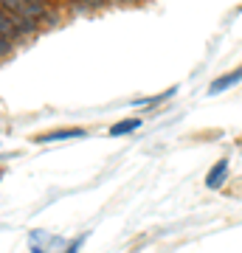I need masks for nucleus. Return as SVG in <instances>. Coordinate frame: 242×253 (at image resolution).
<instances>
[{"label":"nucleus","mask_w":242,"mask_h":253,"mask_svg":"<svg viewBox=\"0 0 242 253\" xmlns=\"http://www.w3.org/2000/svg\"><path fill=\"white\" fill-rule=\"evenodd\" d=\"M0 6L14 14V20H17V26H20V31H23V37H34L37 31H40V26H43V23L37 20L34 9L28 6L26 0H0Z\"/></svg>","instance_id":"f257e3e1"},{"label":"nucleus","mask_w":242,"mask_h":253,"mask_svg":"<svg viewBox=\"0 0 242 253\" xmlns=\"http://www.w3.org/2000/svg\"><path fill=\"white\" fill-rule=\"evenodd\" d=\"M0 34L6 37V40H11L14 45L26 40V37H23V31H20V26H17V20H14V14H11V11H6L3 6H0Z\"/></svg>","instance_id":"f03ea898"},{"label":"nucleus","mask_w":242,"mask_h":253,"mask_svg":"<svg viewBox=\"0 0 242 253\" xmlns=\"http://www.w3.org/2000/svg\"><path fill=\"white\" fill-rule=\"evenodd\" d=\"M240 82H242V65H240V68H234L231 73L217 76V79L208 84V96H220L223 90H228V87H234V84H240Z\"/></svg>","instance_id":"7ed1b4c3"},{"label":"nucleus","mask_w":242,"mask_h":253,"mask_svg":"<svg viewBox=\"0 0 242 253\" xmlns=\"http://www.w3.org/2000/svg\"><path fill=\"white\" fill-rule=\"evenodd\" d=\"M228 169H231L228 158H220V161L211 166V172L206 174V189H223V183L228 180Z\"/></svg>","instance_id":"20e7f679"},{"label":"nucleus","mask_w":242,"mask_h":253,"mask_svg":"<svg viewBox=\"0 0 242 253\" xmlns=\"http://www.w3.org/2000/svg\"><path fill=\"white\" fill-rule=\"evenodd\" d=\"M88 129L82 126H68V129H56V132H45V135H37V144H54V141H68V138H85Z\"/></svg>","instance_id":"39448f33"},{"label":"nucleus","mask_w":242,"mask_h":253,"mask_svg":"<svg viewBox=\"0 0 242 253\" xmlns=\"http://www.w3.org/2000/svg\"><path fill=\"white\" fill-rule=\"evenodd\" d=\"M141 126V118H124V121H118V124H113L107 129L110 138H121V135H130V132H135Z\"/></svg>","instance_id":"423d86ee"},{"label":"nucleus","mask_w":242,"mask_h":253,"mask_svg":"<svg viewBox=\"0 0 242 253\" xmlns=\"http://www.w3.org/2000/svg\"><path fill=\"white\" fill-rule=\"evenodd\" d=\"M26 3L34 9V14H37V20H40V23H45V20H48V14H51V11H48V0H26Z\"/></svg>","instance_id":"0eeeda50"},{"label":"nucleus","mask_w":242,"mask_h":253,"mask_svg":"<svg viewBox=\"0 0 242 253\" xmlns=\"http://www.w3.org/2000/svg\"><path fill=\"white\" fill-rule=\"evenodd\" d=\"M11 48H14V42H11V40H6V37L0 34V59H3V56H9V54H11Z\"/></svg>","instance_id":"6e6552de"},{"label":"nucleus","mask_w":242,"mask_h":253,"mask_svg":"<svg viewBox=\"0 0 242 253\" xmlns=\"http://www.w3.org/2000/svg\"><path fill=\"white\" fill-rule=\"evenodd\" d=\"M79 6H85V9H101V6H107L110 0H76Z\"/></svg>","instance_id":"1a4fd4ad"},{"label":"nucleus","mask_w":242,"mask_h":253,"mask_svg":"<svg viewBox=\"0 0 242 253\" xmlns=\"http://www.w3.org/2000/svg\"><path fill=\"white\" fill-rule=\"evenodd\" d=\"M110 3H118V6H138L141 0H110Z\"/></svg>","instance_id":"9d476101"},{"label":"nucleus","mask_w":242,"mask_h":253,"mask_svg":"<svg viewBox=\"0 0 242 253\" xmlns=\"http://www.w3.org/2000/svg\"><path fill=\"white\" fill-rule=\"evenodd\" d=\"M0 180H3V172H0Z\"/></svg>","instance_id":"9b49d317"}]
</instances>
